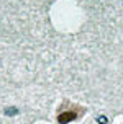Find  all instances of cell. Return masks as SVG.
<instances>
[{"mask_svg": "<svg viewBox=\"0 0 123 124\" xmlns=\"http://www.w3.org/2000/svg\"><path fill=\"white\" fill-rule=\"evenodd\" d=\"M84 108H80L77 105H72V103H69V101H64L59 108H57V123L59 124H67L74 119L80 118L82 114H84Z\"/></svg>", "mask_w": 123, "mask_h": 124, "instance_id": "6da1fadb", "label": "cell"}, {"mask_svg": "<svg viewBox=\"0 0 123 124\" xmlns=\"http://www.w3.org/2000/svg\"><path fill=\"white\" fill-rule=\"evenodd\" d=\"M13 113H17V109H13V108H10V109L7 111V114H13Z\"/></svg>", "mask_w": 123, "mask_h": 124, "instance_id": "7a4b0ae2", "label": "cell"}]
</instances>
